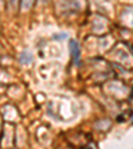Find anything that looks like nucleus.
<instances>
[{"instance_id":"1","label":"nucleus","mask_w":133,"mask_h":149,"mask_svg":"<svg viewBox=\"0 0 133 149\" xmlns=\"http://www.w3.org/2000/svg\"><path fill=\"white\" fill-rule=\"evenodd\" d=\"M69 49H71L73 61L76 63V64H79V60H80V48H79V44L75 40H72L71 43H69Z\"/></svg>"},{"instance_id":"2","label":"nucleus","mask_w":133,"mask_h":149,"mask_svg":"<svg viewBox=\"0 0 133 149\" xmlns=\"http://www.w3.org/2000/svg\"><path fill=\"white\" fill-rule=\"evenodd\" d=\"M20 60H22L23 63H28V61H32V56H29V53L24 52L22 55V57H20Z\"/></svg>"}]
</instances>
